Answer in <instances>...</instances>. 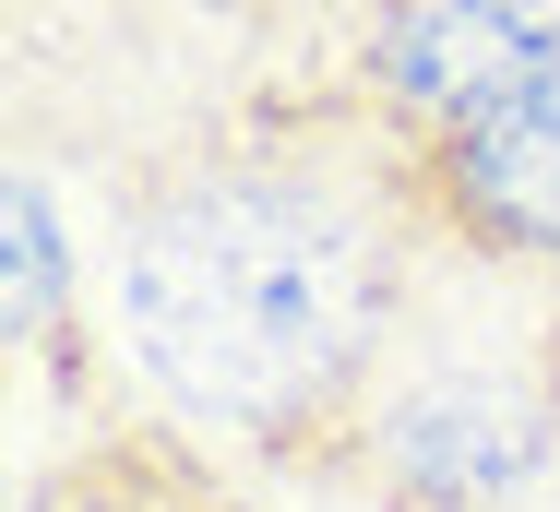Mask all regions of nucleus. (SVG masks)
I'll use <instances>...</instances> for the list:
<instances>
[{
    "label": "nucleus",
    "mask_w": 560,
    "mask_h": 512,
    "mask_svg": "<svg viewBox=\"0 0 560 512\" xmlns=\"http://www.w3.org/2000/svg\"><path fill=\"white\" fill-rule=\"evenodd\" d=\"M418 143H203L119 214L131 358L203 441L335 453V429L394 370L406 322Z\"/></svg>",
    "instance_id": "1"
},
{
    "label": "nucleus",
    "mask_w": 560,
    "mask_h": 512,
    "mask_svg": "<svg viewBox=\"0 0 560 512\" xmlns=\"http://www.w3.org/2000/svg\"><path fill=\"white\" fill-rule=\"evenodd\" d=\"M382 512H537V489L560 477V406L501 358H394L370 382V406L335 429V453Z\"/></svg>",
    "instance_id": "2"
},
{
    "label": "nucleus",
    "mask_w": 560,
    "mask_h": 512,
    "mask_svg": "<svg viewBox=\"0 0 560 512\" xmlns=\"http://www.w3.org/2000/svg\"><path fill=\"white\" fill-rule=\"evenodd\" d=\"M549 60H560V0H370L346 84L394 143L430 155L501 96H525Z\"/></svg>",
    "instance_id": "3"
},
{
    "label": "nucleus",
    "mask_w": 560,
    "mask_h": 512,
    "mask_svg": "<svg viewBox=\"0 0 560 512\" xmlns=\"http://www.w3.org/2000/svg\"><path fill=\"white\" fill-rule=\"evenodd\" d=\"M418 214L465 263L560 275V60L525 96H501L489 119H465L453 143L418 155Z\"/></svg>",
    "instance_id": "4"
},
{
    "label": "nucleus",
    "mask_w": 560,
    "mask_h": 512,
    "mask_svg": "<svg viewBox=\"0 0 560 512\" xmlns=\"http://www.w3.org/2000/svg\"><path fill=\"white\" fill-rule=\"evenodd\" d=\"M0 310H12V346H60V322H72V251H60V203H48V179L36 167H12V191H0Z\"/></svg>",
    "instance_id": "5"
},
{
    "label": "nucleus",
    "mask_w": 560,
    "mask_h": 512,
    "mask_svg": "<svg viewBox=\"0 0 560 512\" xmlns=\"http://www.w3.org/2000/svg\"><path fill=\"white\" fill-rule=\"evenodd\" d=\"M537 382H549V406H560V310H549V334H537Z\"/></svg>",
    "instance_id": "6"
},
{
    "label": "nucleus",
    "mask_w": 560,
    "mask_h": 512,
    "mask_svg": "<svg viewBox=\"0 0 560 512\" xmlns=\"http://www.w3.org/2000/svg\"><path fill=\"white\" fill-rule=\"evenodd\" d=\"M167 512H215V501H167Z\"/></svg>",
    "instance_id": "7"
}]
</instances>
